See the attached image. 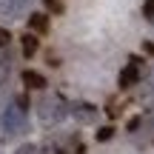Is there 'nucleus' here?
Instances as JSON below:
<instances>
[{"mask_svg": "<svg viewBox=\"0 0 154 154\" xmlns=\"http://www.w3.org/2000/svg\"><path fill=\"white\" fill-rule=\"evenodd\" d=\"M26 103L23 100H17V103L6 106L3 114H0V131L6 134V137H14V134L26 131Z\"/></svg>", "mask_w": 154, "mask_h": 154, "instance_id": "obj_1", "label": "nucleus"}, {"mask_svg": "<svg viewBox=\"0 0 154 154\" xmlns=\"http://www.w3.org/2000/svg\"><path fill=\"white\" fill-rule=\"evenodd\" d=\"M20 80H23V86L32 88V91H43V88H46V77L40 74V72H32V69H23Z\"/></svg>", "mask_w": 154, "mask_h": 154, "instance_id": "obj_2", "label": "nucleus"}, {"mask_svg": "<svg viewBox=\"0 0 154 154\" xmlns=\"http://www.w3.org/2000/svg\"><path fill=\"white\" fill-rule=\"evenodd\" d=\"M137 80H140V69L128 63V66L120 72V77H117V86H120V88H134V83H137Z\"/></svg>", "mask_w": 154, "mask_h": 154, "instance_id": "obj_3", "label": "nucleus"}, {"mask_svg": "<svg viewBox=\"0 0 154 154\" xmlns=\"http://www.w3.org/2000/svg\"><path fill=\"white\" fill-rule=\"evenodd\" d=\"M26 3H29V0H0V17H6V20L17 17Z\"/></svg>", "mask_w": 154, "mask_h": 154, "instance_id": "obj_4", "label": "nucleus"}, {"mask_svg": "<svg viewBox=\"0 0 154 154\" xmlns=\"http://www.w3.org/2000/svg\"><path fill=\"white\" fill-rule=\"evenodd\" d=\"M29 26H32L34 34H46L49 32V17H46L43 11H34V14L29 17Z\"/></svg>", "mask_w": 154, "mask_h": 154, "instance_id": "obj_5", "label": "nucleus"}, {"mask_svg": "<svg viewBox=\"0 0 154 154\" xmlns=\"http://www.w3.org/2000/svg\"><path fill=\"white\" fill-rule=\"evenodd\" d=\"M20 43H23V54H26V57H32L34 51H37V34H23V37H20Z\"/></svg>", "mask_w": 154, "mask_h": 154, "instance_id": "obj_6", "label": "nucleus"}, {"mask_svg": "<svg viewBox=\"0 0 154 154\" xmlns=\"http://www.w3.org/2000/svg\"><path fill=\"white\" fill-rule=\"evenodd\" d=\"M9 66H11V57H9V49H0V83L9 77Z\"/></svg>", "mask_w": 154, "mask_h": 154, "instance_id": "obj_7", "label": "nucleus"}, {"mask_svg": "<svg viewBox=\"0 0 154 154\" xmlns=\"http://www.w3.org/2000/svg\"><path fill=\"white\" fill-rule=\"evenodd\" d=\"M14 154H43V149H40L37 143H23V146H17Z\"/></svg>", "mask_w": 154, "mask_h": 154, "instance_id": "obj_8", "label": "nucleus"}, {"mask_svg": "<svg viewBox=\"0 0 154 154\" xmlns=\"http://www.w3.org/2000/svg\"><path fill=\"white\" fill-rule=\"evenodd\" d=\"M77 109H80V114H77V117H80V120H91V117H94V111H97V109H94V106H86V103H80V106H77Z\"/></svg>", "mask_w": 154, "mask_h": 154, "instance_id": "obj_9", "label": "nucleus"}, {"mask_svg": "<svg viewBox=\"0 0 154 154\" xmlns=\"http://www.w3.org/2000/svg\"><path fill=\"white\" fill-rule=\"evenodd\" d=\"M111 134H114V128H111V126H103L97 131V140H100V143H106V140H111Z\"/></svg>", "mask_w": 154, "mask_h": 154, "instance_id": "obj_10", "label": "nucleus"}, {"mask_svg": "<svg viewBox=\"0 0 154 154\" xmlns=\"http://www.w3.org/2000/svg\"><path fill=\"white\" fill-rule=\"evenodd\" d=\"M9 43H11L9 29H0V49H9Z\"/></svg>", "mask_w": 154, "mask_h": 154, "instance_id": "obj_11", "label": "nucleus"}, {"mask_svg": "<svg viewBox=\"0 0 154 154\" xmlns=\"http://www.w3.org/2000/svg\"><path fill=\"white\" fill-rule=\"evenodd\" d=\"M143 14L149 17V20H154V0H146L143 3Z\"/></svg>", "mask_w": 154, "mask_h": 154, "instance_id": "obj_12", "label": "nucleus"}, {"mask_svg": "<svg viewBox=\"0 0 154 154\" xmlns=\"http://www.w3.org/2000/svg\"><path fill=\"white\" fill-rule=\"evenodd\" d=\"M143 49H146V54H151V57H154V43H146Z\"/></svg>", "mask_w": 154, "mask_h": 154, "instance_id": "obj_13", "label": "nucleus"}, {"mask_svg": "<svg viewBox=\"0 0 154 154\" xmlns=\"http://www.w3.org/2000/svg\"><path fill=\"white\" fill-rule=\"evenodd\" d=\"M151 88H154V80H151Z\"/></svg>", "mask_w": 154, "mask_h": 154, "instance_id": "obj_14", "label": "nucleus"}]
</instances>
